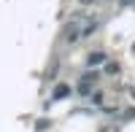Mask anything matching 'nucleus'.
Returning a JSON list of instances; mask_svg holds the SVG:
<instances>
[{"label":"nucleus","mask_w":135,"mask_h":132,"mask_svg":"<svg viewBox=\"0 0 135 132\" xmlns=\"http://www.w3.org/2000/svg\"><path fill=\"white\" fill-rule=\"evenodd\" d=\"M92 81H97V73H86V75H84V81L78 84V92H84V94H86V92H89V86H92Z\"/></svg>","instance_id":"1"},{"label":"nucleus","mask_w":135,"mask_h":132,"mask_svg":"<svg viewBox=\"0 0 135 132\" xmlns=\"http://www.w3.org/2000/svg\"><path fill=\"white\" fill-rule=\"evenodd\" d=\"M78 38H81V27H78V24H70V27H68L65 30V40H78Z\"/></svg>","instance_id":"2"},{"label":"nucleus","mask_w":135,"mask_h":132,"mask_svg":"<svg viewBox=\"0 0 135 132\" xmlns=\"http://www.w3.org/2000/svg\"><path fill=\"white\" fill-rule=\"evenodd\" d=\"M103 62H105V54H103V51L89 54V59H86V65H89V68H95V65H103Z\"/></svg>","instance_id":"3"},{"label":"nucleus","mask_w":135,"mask_h":132,"mask_svg":"<svg viewBox=\"0 0 135 132\" xmlns=\"http://www.w3.org/2000/svg\"><path fill=\"white\" fill-rule=\"evenodd\" d=\"M68 92H70V89H68L65 84H60V86H57V92H54V97H65Z\"/></svg>","instance_id":"4"},{"label":"nucleus","mask_w":135,"mask_h":132,"mask_svg":"<svg viewBox=\"0 0 135 132\" xmlns=\"http://www.w3.org/2000/svg\"><path fill=\"white\" fill-rule=\"evenodd\" d=\"M105 73H111V75H116V73H119V65H114V62H108V65H105Z\"/></svg>","instance_id":"5"},{"label":"nucleus","mask_w":135,"mask_h":132,"mask_svg":"<svg viewBox=\"0 0 135 132\" xmlns=\"http://www.w3.org/2000/svg\"><path fill=\"white\" fill-rule=\"evenodd\" d=\"M81 3H92V0H81Z\"/></svg>","instance_id":"6"}]
</instances>
